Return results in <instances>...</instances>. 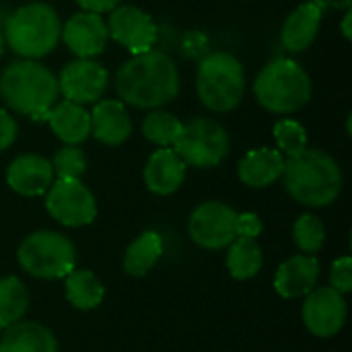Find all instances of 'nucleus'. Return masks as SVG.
Listing matches in <instances>:
<instances>
[{
  "mask_svg": "<svg viewBox=\"0 0 352 352\" xmlns=\"http://www.w3.org/2000/svg\"><path fill=\"white\" fill-rule=\"evenodd\" d=\"M330 283L332 289L338 291L340 295H346L352 291V260L349 256L336 260L332 264V272H330Z\"/></svg>",
  "mask_w": 352,
  "mask_h": 352,
  "instance_id": "31",
  "label": "nucleus"
},
{
  "mask_svg": "<svg viewBox=\"0 0 352 352\" xmlns=\"http://www.w3.org/2000/svg\"><path fill=\"white\" fill-rule=\"evenodd\" d=\"M196 91L204 107L217 113L235 109L245 93L243 64L229 52H212L202 58L196 74Z\"/></svg>",
  "mask_w": 352,
  "mask_h": 352,
  "instance_id": "6",
  "label": "nucleus"
},
{
  "mask_svg": "<svg viewBox=\"0 0 352 352\" xmlns=\"http://www.w3.org/2000/svg\"><path fill=\"white\" fill-rule=\"evenodd\" d=\"M105 289L91 270H72L66 276V299L82 311H91L101 305Z\"/></svg>",
  "mask_w": 352,
  "mask_h": 352,
  "instance_id": "25",
  "label": "nucleus"
},
{
  "mask_svg": "<svg viewBox=\"0 0 352 352\" xmlns=\"http://www.w3.org/2000/svg\"><path fill=\"white\" fill-rule=\"evenodd\" d=\"M305 328L318 338L336 336L346 322V301L332 287L314 289L303 305Z\"/></svg>",
  "mask_w": 352,
  "mask_h": 352,
  "instance_id": "13",
  "label": "nucleus"
},
{
  "mask_svg": "<svg viewBox=\"0 0 352 352\" xmlns=\"http://www.w3.org/2000/svg\"><path fill=\"white\" fill-rule=\"evenodd\" d=\"M293 239L305 254H318L326 241L324 223L316 214H301L293 225Z\"/></svg>",
  "mask_w": 352,
  "mask_h": 352,
  "instance_id": "28",
  "label": "nucleus"
},
{
  "mask_svg": "<svg viewBox=\"0 0 352 352\" xmlns=\"http://www.w3.org/2000/svg\"><path fill=\"white\" fill-rule=\"evenodd\" d=\"M62 23L54 6L45 2H29L19 6L4 25L6 45L25 60H39L56 50Z\"/></svg>",
  "mask_w": 352,
  "mask_h": 352,
  "instance_id": "4",
  "label": "nucleus"
},
{
  "mask_svg": "<svg viewBox=\"0 0 352 352\" xmlns=\"http://www.w3.org/2000/svg\"><path fill=\"white\" fill-rule=\"evenodd\" d=\"M254 95L272 113H295L311 99V78L299 62L276 58L258 72Z\"/></svg>",
  "mask_w": 352,
  "mask_h": 352,
  "instance_id": "5",
  "label": "nucleus"
},
{
  "mask_svg": "<svg viewBox=\"0 0 352 352\" xmlns=\"http://www.w3.org/2000/svg\"><path fill=\"white\" fill-rule=\"evenodd\" d=\"M237 212L225 202H202L196 206L188 221V231L194 243L204 250H221L231 245L235 235Z\"/></svg>",
  "mask_w": 352,
  "mask_h": 352,
  "instance_id": "10",
  "label": "nucleus"
},
{
  "mask_svg": "<svg viewBox=\"0 0 352 352\" xmlns=\"http://www.w3.org/2000/svg\"><path fill=\"white\" fill-rule=\"evenodd\" d=\"M29 307V295L25 285L16 276L0 278V328H8L23 320Z\"/></svg>",
  "mask_w": 352,
  "mask_h": 352,
  "instance_id": "26",
  "label": "nucleus"
},
{
  "mask_svg": "<svg viewBox=\"0 0 352 352\" xmlns=\"http://www.w3.org/2000/svg\"><path fill=\"white\" fill-rule=\"evenodd\" d=\"M326 4L324 0H307L299 4L285 21L283 31H280V41L283 45L293 52L301 54L305 52L318 37L322 16H324Z\"/></svg>",
  "mask_w": 352,
  "mask_h": 352,
  "instance_id": "16",
  "label": "nucleus"
},
{
  "mask_svg": "<svg viewBox=\"0 0 352 352\" xmlns=\"http://www.w3.org/2000/svg\"><path fill=\"white\" fill-rule=\"evenodd\" d=\"M280 179L291 198L311 208L330 206L342 190L340 165L322 148H305L287 157Z\"/></svg>",
  "mask_w": 352,
  "mask_h": 352,
  "instance_id": "2",
  "label": "nucleus"
},
{
  "mask_svg": "<svg viewBox=\"0 0 352 352\" xmlns=\"http://www.w3.org/2000/svg\"><path fill=\"white\" fill-rule=\"evenodd\" d=\"M116 91L122 103L138 109H159L179 95V70L171 56L148 50L126 60L116 72Z\"/></svg>",
  "mask_w": 352,
  "mask_h": 352,
  "instance_id": "1",
  "label": "nucleus"
},
{
  "mask_svg": "<svg viewBox=\"0 0 352 352\" xmlns=\"http://www.w3.org/2000/svg\"><path fill=\"white\" fill-rule=\"evenodd\" d=\"M262 229H264L262 219L256 212H241V214H237V221H235V235L237 237L256 239L262 233Z\"/></svg>",
  "mask_w": 352,
  "mask_h": 352,
  "instance_id": "32",
  "label": "nucleus"
},
{
  "mask_svg": "<svg viewBox=\"0 0 352 352\" xmlns=\"http://www.w3.org/2000/svg\"><path fill=\"white\" fill-rule=\"evenodd\" d=\"M47 124L58 140L78 146L91 136V111L74 101H60L47 113Z\"/></svg>",
  "mask_w": 352,
  "mask_h": 352,
  "instance_id": "20",
  "label": "nucleus"
},
{
  "mask_svg": "<svg viewBox=\"0 0 352 352\" xmlns=\"http://www.w3.org/2000/svg\"><path fill=\"white\" fill-rule=\"evenodd\" d=\"M351 21H352V10L349 8V10H346V14H344V19H342V33H344V39H346V41H351L352 39Z\"/></svg>",
  "mask_w": 352,
  "mask_h": 352,
  "instance_id": "35",
  "label": "nucleus"
},
{
  "mask_svg": "<svg viewBox=\"0 0 352 352\" xmlns=\"http://www.w3.org/2000/svg\"><path fill=\"white\" fill-rule=\"evenodd\" d=\"M324 4L336 8V10H349L352 6V0H324Z\"/></svg>",
  "mask_w": 352,
  "mask_h": 352,
  "instance_id": "36",
  "label": "nucleus"
},
{
  "mask_svg": "<svg viewBox=\"0 0 352 352\" xmlns=\"http://www.w3.org/2000/svg\"><path fill=\"white\" fill-rule=\"evenodd\" d=\"M120 2H122V0H76V4H78L82 10H87V12H97V14H101V12H111L116 6H120Z\"/></svg>",
  "mask_w": 352,
  "mask_h": 352,
  "instance_id": "34",
  "label": "nucleus"
},
{
  "mask_svg": "<svg viewBox=\"0 0 352 352\" xmlns=\"http://www.w3.org/2000/svg\"><path fill=\"white\" fill-rule=\"evenodd\" d=\"M45 208L64 227H85L97 217L93 192L80 179H56L45 192Z\"/></svg>",
  "mask_w": 352,
  "mask_h": 352,
  "instance_id": "9",
  "label": "nucleus"
},
{
  "mask_svg": "<svg viewBox=\"0 0 352 352\" xmlns=\"http://www.w3.org/2000/svg\"><path fill=\"white\" fill-rule=\"evenodd\" d=\"M182 122L169 113V111H163V109H151L144 120H142V136L157 144V146H173V142L177 140L179 132H182Z\"/></svg>",
  "mask_w": 352,
  "mask_h": 352,
  "instance_id": "27",
  "label": "nucleus"
},
{
  "mask_svg": "<svg viewBox=\"0 0 352 352\" xmlns=\"http://www.w3.org/2000/svg\"><path fill=\"white\" fill-rule=\"evenodd\" d=\"M188 165L171 148L163 146L155 151L144 165V184L157 196H169L179 190L186 179Z\"/></svg>",
  "mask_w": 352,
  "mask_h": 352,
  "instance_id": "18",
  "label": "nucleus"
},
{
  "mask_svg": "<svg viewBox=\"0 0 352 352\" xmlns=\"http://www.w3.org/2000/svg\"><path fill=\"white\" fill-rule=\"evenodd\" d=\"M16 260L35 278H66L74 270L76 250L72 241L56 231H37L23 239Z\"/></svg>",
  "mask_w": 352,
  "mask_h": 352,
  "instance_id": "7",
  "label": "nucleus"
},
{
  "mask_svg": "<svg viewBox=\"0 0 352 352\" xmlns=\"http://www.w3.org/2000/svg\"><path fill=\"white\" fill-rule=\"evenodd\" d=\"M60 39L78 58L99 56L109 41L107 23L97 12H76L62 25Z\"/></svg>",
  "mask_w": 352,
  "mask_h": 352,
  "instance_id": "14",
  "label": "nucleus"
},
{
  "mask_svg": "<svg viewBox=\"0 0 352 352\" xmlns=\"http://www.w3.org/2000/svg\"><path fill=\"white\" fill-rule=\"evenodd\" d=\"M107 33L134 56L153 50L157 41V25L153 16L132 4H122L111 10L107 19Z\"/></svg>",
  "mask_w": 352,
  "mask_h": 352,
  "instance_id": "12",
  "label": "nucleus"
},
{
  "mask_svg": "<svg viewBox=\"0 0 352 352\" xmlns=\"http://www.w3.org/2000/svg\"><path fill=\"white\" fill-rule=\"evenodd\" d=\"M2 52H4V35L0 31V56H2Z\"/></svg>",
  "mask_w": 352,
  "mask_h": 352,
  "instance_id": "37",
  "label": "nucleus"
},
{
  "mask_svg": "<svg viewBox=\"0 0 352 352\" xmlns=\"http://www.w3.org/2000/svg\"><path fill=\"white\" fill-rule=\"evenodd\" d=\"M132 134V120L118 99H99L91 111V136L107 146H118Z\"/></svg>",
  "mask_w": 352,
  "mask_h": 352,
  "instance_id": "17",
  "label": "nucleus"
},
{
  "mask_svg": "<svg viewBox=\"0 0 352 352\" xmlns=\"http://www.w3.org/2000/svg\"><path fill=\"white\" fill-rule=\"evenodd\" d=\"M58 97V76L35 60L10 62L0 72V99L10 111L47 122Z\"/></svg>",
  "mask_w": 352,
  "mask_h": 352,
  "instance_id": "3",
  "label": "nucleus"
},
{
  "mask_svg": "<svg viewBox=\"0 0 352 352\" xmlns=\"http://www.w3.org/2000/svg\"><path fill=\"white\" fill-rule=\"evenodd\" d=\"M0 352H58L56 336L37 322H16L4 328Z\"/></svg>",
  "mask_w": 352,
  "mask_h": 352,
  "instance_id": "22",
  "label": "nucleus"
},
{
  "mask_svg": "<svg viewBox=\"0 0 352 352\" xmlns=\"http://www.w3.org/2000/svg\"><path fill=\"white\" fill-rule=\"evenodd\" d=\"M320 278V262L314 256H293L274 274V289L285 299L309 295Z\"/></svg>",
  "mask_w": 352,
  "mask_h": 352,
  "instance_id": "19",
  "label": "nucleus"
},
{
  "mask_svg": "<svg viewBox=\"0 0 352 352\" xmlns=\"http://www.w3.org/2000/svg\"><path fill=\"white\" fill-rule=\"evenodd\" d=\"M16 132H19L16 120L6 109H0V153L12 146V142L16 140Z\"/></svg>",
  "mask_w": 352,
  "mask_h": 352,
  "instance_id": "33",
  "label": "nucleus"
},
{
  "mask_svg": "<svg viewBox=\"0 0 352 352\" xmlns=\"http://www.w3.org/2000/svg\"><path fill=\"white\" fill-rule=\"evenodd\" d=\"M274 140L287 157H295L307 148V132L297 120H278L274 124Z\"/></svg>",
  "mask_w": 352,
  "mask_h": 352,
  "instance_id": "30",
  "label": "nucleus"
},
{
  "mask_svg": "<svg viewBox=\"0 0 352 352\" xmlns=\"http://www.w3.org/2000/svg\"><path fill=\"white\" fill-rule=\"evenodd\" d=\"M173 151L186 165L200 169L217 167L229 153V134L225 126L212 118H194L182 126Z\"/></svg>",
  "mask_w": 352,
  "mask_h": 352,
  "instance_id": "8",
  "label": "nucleus"
},
{
  "mask_svg": "<svg viewBox=\"0 0 352 352\" xmlns=\"http://www.w3.org/2000/svg\"><path fill=\"white\" fill-rule=\"evenodd\" d=\"M285 169V157L280 151L260 146L250 151L237 165L239 182L248 188H268L280 179Z\"/></svg>",
  "mask_w": 352,
  "mask_h": 352,
  "instance_id": "21",
  "label": "nucleus"
},
{
  "mask_svg": "<svg viewBox=\"0 0 352 352\" xmlns=\"http://www.w3.org/2000/svg\"><path fill=\"white\" fill-rule=\"evenodd\" d=\"M0 330H2V328H0Z\"/></svg>",
  "mask_w": 352,
  "mask_h": 352,
  "instance_id": "38",
  "label": "nucleus"
},
{
  "mask_svg": "<svg viewBox=\"0 0 352 352\" xmlns=\"http://www.w3.org/2000/svg\"><path fill=\"white\" fill-rule=\"evenodd\" d=\"M52 169L56 179H80L87 171V157L78 146L64 144L52 157Z\"/></svg>",
  "mask_w": 352,
  "mask_h": 352,
  "instance_id": "29",
  "label": "nucleus"
},
{
  "mask_svg": "<svg viewBox=\"0 0 352 352\" xmlns=\"http://www.w3.org/2000/svg\"><path fill=\"white\" fill-rule=\"evenodd\" d=\"M109 85L105 66L91 58H78L68 62L58 74V89L64 99L74 103H97Z\"/></svg>",
  "mask_w": 352,
  "mask_h": 352,
  "instance_id": "11",
  "label": "nucleus"
},
{
  "mask_svg": "<svg viewBox=\"0 0 352 352\" xmlns=\"http://www.w3.org/2000/svg\"><path fill=\"white\" fill-rule=\"evenodd\" d=\"M262 264H264V256L256 239L235 237L231 241V250L227 254V268L233 278L237 280L254 278L262 270Z\"/></svg>",
  "mask_w": 352,
  "mask_h": 352,
  "instance_id": "24",
  "label": "nucleus"
},
{
  "mask_svg": "<svg viewBox=\"0 0 352 352\" xmlns=\"http://www.w3.org/2000/svg\"><path fill=\"white\" fill-rule=\"evenodd\" d=\"M54 182L52 163L35 153L19 155L6 169V184L21 196H41Z\"/></svg>",
  "mask_w": 352,
  "mask_h": 352,
  "instance_id": "15",
  "label": "nucleus"
},
{
  "mask_svg": "<svg viewBox=\"0 0 352 352\" xmlns=\"http://www.w3.org/2000/svg\"><path fill=\"white\" fill-rule=\"evenodd\" d=\"M163 256V239L155 231H144L138 235L124 256V270L130 276H144Z\"/></svg>",
  "mask_w": 352,
  "mask_h": 352,
  "instance_id": "23",
  "label": "nucleus"
}]
</instances>
